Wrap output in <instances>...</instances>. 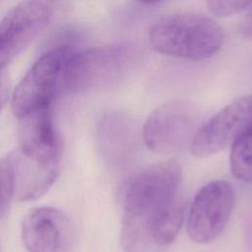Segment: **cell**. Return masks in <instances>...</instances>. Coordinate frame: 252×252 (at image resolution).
Wrapping results in <instances>:
<instances>
[{
  "mask_svg": "<svg viewBox=\"0 0 252 252\" xmlns=\"http://www.w3.org/2000/svg\"><path fill=\"white\" fill-rule=\"evenodd\" d=\"M182 168L176 160L152 164L137 173L123 195L121 243L126 252H146L153 246V220L178 196Z\"/></svg>",
  "mask_w": 252,
  "mask_h": 252,
  "instance_id": "obj_1",
  "label": "cell"
},
{
  "mask_svg": "<svg viewBox=\"0 0 252 252\" xmlns=\"http://www.w3.org/2000/svg\"><path fill=\"white\" fill-rule=\"evenodd\" d=\"M151 46L158 53L190 61L212 58L221 49L224 32L213 18L195 12L173 13L149 30Z\"/></svg>",
  "mask_w": 252,
  "mask_h": 252,
  "instance_id": "obj_2",
  "label": "cell"
},
{
  "mask_svg": "<svg viewBox=\"0 0 252 252\" xmlns=\"http://www.w3.org/2000/svg\"><path fill=\"white\" fill-rule=\"evenodd\" d=\"M133 58L132 47L124 43L73 51L66 60L61 86L78 93L109 83L130 67Z\"/></svg>",
  "mask_w": 252,
  "mask_h": 252,
  "instance_id": "obj_3",
  "label": "cell"
},
{
  "mask_svg": "<svg viewBox=\"0 0 252 252\" xmlns=\"http://www.w3.org/2000/svg\"><path fill=\"white\" fill-rule=\"evenodd\" d=\"M73 50L67 45L57 46L42 54L22 78L12 94V109L21 118L44 105L52 104L61 87L63 69Z\"/></svg>",
  "mask_w": 252,
  "mask_h": 252,
  "instance_id": "obj_4",
  "label": "cell"
},
{
  "mask_svg": "<svg viewBox=\"0 0 252 252\" xmlns=\"http://www.w3.org/2000/svg\"><path fill=\"white\" fill-rule=\"evenodd\" d=\"M199 123V113L191 104L177 100L162 103L144 124V142L154 153H176L191 145Z\"/></svg>",
  "mask_w": 252,
  "mask_h": 252,
  "instance_id": "obj_5",
  "label": "cell"
},
{
  "mask_svg": "<svg viewBox=\"0 0 252 252\" xmlns=\"http://www.w3.org/2000/svg\"><path fill=\"white\" fill-rule=\"evenodd\" d=\"M252 129V94L238 97L201 126L190 145L197 158H207L231 147Z\"/></svg>",
  "mask_w": 252,
  "mask_h": 252,
  "instance_id": "obj_6",
  "label": "cell"
},
{
  "mask_svg": "<svg viewBox=\"0 0 252 252\" xmlns=\"http://www.w3.org/2000/svg\"><path fill=\"white\" fill-rule=\"evenodd\" d=\"M234 201V190L229 182L215 180L204 185L188 213L187 231L191 239L208 243L217 238L230 218Z\"/></svg>",
  "mask_w": 252,
  "mask_h": 252,
  "instance_id": "obj_7",
  "label": "cell"
},
{
  "mask_svg": "<svg viewBox=\"0 0 252 252\" xmlns=\"http://www.w3.org/2000/svg\"><path fill=\"white\" fill-rule=\"evenodd\" d=\"M51 13L45 3L28 0L5 15L0 23V70L5 69L46 28Z\"/></svg>",
  "mask_w": 252,
  "mask_h": 252,
  "instance_id": "obj_8",
  "label": "cell"
},
{
  "mask_svg": "<svg viewBox=\"0 0 252 252\" xmlns=\"http://www.w3.org/2000/svg\"><path fill=\"white\" fill-rule=\"evenodd\" d=\"M19 119L18 156L41 166H60L62 146L54 128L51 104L34 109Z\"/></svg>",
  "mask_w": 252,
  "mask_h": 252,
  "instance_id": "obj_9",
  "label": "cell"
},
{
  "mask_svg": "<svg viewBox=\"0 0 252 252\" xmlns=\"http://www.w3.org/2000/svg\"><path fill=\"white\" fill-rule=\"evenodd\" d=\"M69 235L68 219L55 208H35L22 223V238L30 252H64Z\"/></svg>",
  "mask_w": 252,
  "mask_h": 252,
  "instance_id": "obj_10",
  "label": "cell"
},
{
  "mask_svg": "<svg viewBox=\"0 0 252 252\" xmlns=\"http://www.w3.org/2000/svg\"><path fill=\"white\" fill-rule=\"evenodd\" d=\"M184 203L177 197L151 222L150 236L153 245H169L177 236L184 221Z\"/></svg>",
  "mask_w": 252,
  "mask_h": 252,
  "instance_id": "obj_11",
  "label": "cell"
},
{
  "mask_svg": "<svg viewBox=\"0 0 252 252\" xmlns=\"http://www.w3.org/2000/svg\"><path fill=\"white\" fill-rule=\"evenodd\" d=\"M229 163L235 178L252 183V129L231 146Z\"/></svg>",
  "mask_w": 252,
  "mask_h": 252,
  "instance_id": "obj_12",
  "label": "cell"
},
{
  "mask_svg": "<svg viewBox=\"0 0 252 252\" xmlns=\"http://www.w3.org/2000/svg\"><path fill=\"white\" fill-rule=\"evenodd\" d=\"M16 191V171L13 155L0 159V219L5 215Z\"/></svg>",
  "mask_w": 252,
  "mask_h": 252,
  "instance_id": "obj_13",
  "label": "cell"
},
{
  "mask_svg": "<svg viewBox=\"0 0 252 252\" xmlns=\"http://www.w3.org/2000/svg\"><path fill=\"white\" fill-rule=\"evenodd\" d=\"M252 3V0H207L210 12L217 17L235 15Z\"/></svg>",
  "mask_w": 252,
  "mask_h": 252,
  "instance_id": "obj_14",
  "label": "cell"
},
{
  "mask_svg": "<svg viewBox=\"0 0 252 252\" xmlns=\"http://www.w3.org/2000/svg\"><path fill=\"white\" fill-rule=\"evenodd\" d=\"M10 94V78L8 73L2 69L0 70V112L5 106Z\"/></svg>",
  "mask_w": 252,
  "mask_h": 252,
  "instance_id": "obj_15",
  "label": "cell"
},
{
  "mask_svg": "<svg viewBox=\"0 0 252 252\" xmlns=\"http://www.w3.org/2000/svg\"><path fill=\"white\" fill-rule=\"evenodd\" d=\"M239 32L242 37L252 41V7L249 9V11L246 13L245 17L241 21Z\"/></svg>",
  "mask_w": 252,
  "mask_h": 252,
  "instance_id": "obj_16",
  "label": "cell"
},
{
  "mask_svg": "<svg viewBox=\"0 0 252 252\" xmlns=\"http://www.w3.org/2000/svg\"><path fill=\"white\" fill-rule=\"evenodd\" d=\"M137 1L145 3V4H154V3H158V2L162 1V0H137Z\"/></svg>",
  "mask_w": 252,
  "mask_h": 252,
  "instance_id": "obj_17",
  "label": "cell"
}]
</instances>
